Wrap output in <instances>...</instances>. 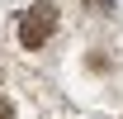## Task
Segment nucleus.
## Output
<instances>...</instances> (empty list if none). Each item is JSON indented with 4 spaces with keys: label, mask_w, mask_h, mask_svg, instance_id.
I'll return each instance as SVG.
<instances>
[{
    "label": "nucleus",
    "mask_w": 123,
    "mask_h": 119,
    "mask_svg": "<svg viewBox=\"0 0 123 119\" xmlns=\"http://www.w3.org/2000/svg\"><path fill=\"white\" fill-rule=\"evenodd\" d=\"M52 29H57V5L43 0V5H33L29 15L19 19V43L24 48H43L47 38H52Z\"/></svg>",
    "instance_id": "1"
},
{
    "label": "nucleus",
    "mask_w": 123,
    "mask_h": 119,
    "mask_svg": "<svg viewBox=\"0 0 123 119\" xmlns=\"http://www.w3.org/2000/svg\"><path fill=\"white\" fill-rule=\"evenodd\" d=\"M0 119H14V110H10V100H0Z\"/></svg>",
    "instance_id": "2"
}]
</instances>
